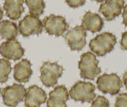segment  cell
Masks as SVG:
<instances>
[{
	"label": "cell",
	"mask_w": 127,
	"mask_h": 107,
	"mask_svg": "<svg viewBox=\"0 0 127 107\" xmlns=\"http://www.w3.org/2000/svg\"><path fill=\"white\" fill-rule=\"evenodd\" d=\"M42 25L46 31L50 35L60 36L69 29V24L64 17L51 14L45 17Z\"/></svg>",
	"instance_id": "52a82bcc"
},
{
	"label": "cell",
	"mask_w": 127,
	"mask_h": 107,
	"mask_svg": "<svg viewBox=\"0 0 127 107\" xmlns=\"http://www.w3.org/2000/svg\"><path fill=\"white\" fill-rule=\"evenodd\" d=\"M40 70V79L44 85L47 87H52L56 85L57 80L62 76L63 73V68L57 62H44Z\"/></svg>",
	"instance_id": "3957f363"
},
{
	"label": "cell",
	"mask_w": 127,
	"mask_h": 107,
	"mask_svg": "<svg viewBox=\"0 0 127 107\" xmlns=\"http://www.w3.org/2000/svg\"><path fill=\"white\" fill-rule=\"evenodd\" d=\"M42 22L36 16L28 14L19 23V31L24 37L32 34H39L42 32Z\"/></svg>",
	"instance_id": "ba28073f"
},
{
	"label": "cell",
	"mask_w": 127,
	"mask_h": 107,
	"mask_svg": "<svg viewBox=\"0 0 127 107\" xmlns=\"http://www.w3.org/2000/svg\"><path fill=\"white\" fill-rule=\"evenodd\" d=\"M98 61L94 53L89 51L83 53L79 62L80 77L84 79H95L101 72V68L98 67Z\"/></svg>",
	"instance_id": "7a4b0ae2"
},
{
	"label": "cell",
	"mask_w": 127,
	"mask_h": 107,
	"mask_svg": "<svg viewBox=\"0 0 127 107\" xmlns=\"http://www.w3.org/2000/svg\"><path fill=\"white\" fill-rule=\"evenodd\" d=\"M24 53V50L16 39L4 41L0 45V54L8 60H18Z\"/></svg>",
	"instance_id": "30bf717a"
},
{
	"label": "cell",
	"mask_w": 127,
	"mask_h": 107,
	"mask_svg": "<svg viewBox=\"0 0 127 107\" xmlns=\"http://www.w3.org/2000/svg\"><path fill=\"white\" fill-rule=\"evenodd\" d=\"M47 99L46 92L37 85H32L26 91L24 97L26 107H39Z\"/></svg>",
	"instance_id": "8fae6325"
},
{
	"label": "cell",
	"mask_w": 127,
	"mask_h": 107,
	"mask_svg": "<svg viewBox=\"0 0 127 107\" xmlns=\"http://www.w3.org/2000/svg\"><path fill=\"white\" fill-rule=\"evenodd\" d=\"M115 107H127V93H120L117 96Z\"/></svg>",
	"instance_id": "44dd1931"
},
{
	"label": "cell",
	"mask_w": 127,
	"mask_h": 107,
	"mask_svg": "<svg viewBox=\"0 0 127 107\" xmlns=\"http://www.w3.org/2000/svg\"><path fill=\"white\" fill-rule=\"evenodd\" d=\"M87 32L81 26H76L69 30L64 38L72 51H80L86 45Z\"/></svg>",
	"instance_id": "9c48e42d"
},
{
	"label": "cell",
	"mask_w": 127,
	"mask_h": 107,
	"mask_svg": "<svg viewBox=\"0 0 127 107\" xmlns=\"http://www.w3.org/2000/svg\"><path fill=\"white\" fill-rule=\"evenodd\" d=\"M96 83L100 92L112 95L118 94L122 87V80L115 73L102 75L97 78Z\"/></svg>",
	"instance_id": "5b68a950"
},
{
	"label": "cell",
	"mask_w": 127,
	"mask_h": 107,
	"mask_svg": "<svg viewBox=\"0 0 127 107\" xmlns=\"http://www.w3.org/2000/svg\"><path fill=\"white\" fill-rule=\"evenodd\" d=\"M26 93V90L23 85L14 83L3 89L1 95L3 103L8 107H15L23 100Z\"/></svg>",
	"instance_id": "8992f818"
},
{
	"label": "cell",
	"mask_w": 127,
	"mask_h": 107,
	"mask_svg": "<svg viewBox=\"0 0 127 107\" xmlns=\"http://www.w3.org/2000/svg\"><path fill=\"white\" fill-rule=\"evenodd\" d=\"M120 45L122 49L127 51V31L122 33V39L120 40Z\"/></svg>",
	"instance_id": "603a6c76"
},
{
	"label": "cell",
	"mask_w": 127,
	"mask_h": 107,
	"mask_svg": "<svg viewBox=\"0 0 127 107\" xmlns=\"http://www.w3.org/2000/svg\"><path fill=\"white\" fill-rule=\"evenodd\" d=\"M124 7V0H106L100 6L99 12L107 21H112L122 13Z\"/></svg>",
	"instance_id": "7c38bea8"
},
{
	"label": "cell",
	"mask_w": 127,
	"mask_h": 107,
	"mask_svg": "<svg viewBox=\"0 0 127 107\" xmlns=\"http://www.w3.org/2000/svg\"><path fill=\"white\" fill-rule=\"evenodd\" d=\"M18 34V27L16 23L9 20L0 22V36L3 38L10 40L15 39Z\"/></svg>",
	"instance_id": "e0dca14e"
},
{
	"label": "cell",
	"mask_w": 127,
	"mask_h": 107,
	"mask_svg": "<svg viewBox=\"0 0 127 107\" xmlns=\"http://www.w3.org/2000/svg\"><path fill=\"white\" fill-rule=\"evenodd\" d=\"M117 43L115 36L112 33L105 32L96 36L90 40L89 47L90 50L99 56H105L114 48Z\"/></svg>",
	"instance_id": "6da1fadb"
},
{
	"label": "cell",
	"mask_w": 127,
	"mask_h": 107,
	"mask_svg": "<svg viewBox=\"0 0 127 107\" xmlns=\"http://www.w3.org/2000/svg\"><path fill=\"white\" fill-rule=\"evenodd\" d=\"M90 107H110L109 102L102 96H98L94 100Z\"/></svg>",
	"instance_id": "ffe728a7"
},
{
	"label": "cell",
	"mask_w": 127,
	"mask_h": 107,
	"mask_svg": "<svg viewBox=\"0 0 127 107\" xmlns=\"http://www.w3.org/2000/svg\"><path fill=\"white\" fill-rule=\"evenodd\" d=\"M3 10H2V9H1V8H0V21H1V19H2V18H3Z\"/></svg>",
	"instance_id": "484cf974"
},
{
	"label": "cell",
	"mask_w": 127,
	"mask_h": 107,
	"mask_svg": "<svg viewBox=\"0 0 127 107\" xmlns=\"http://www.w3.org/2000/svg\"><path fill=\"white\" fill-rule=\"evenodd\" d=\"M24 0H5L4 9L6 14L12 20H17L24 12Z\"/></svg>",
	"instance_id": "2e32d148"
},
{
	"label": "cell",
	"mask_w": 127,
	"mask_h": 107,
	"mask_svg": "<svg viewBox=\"0 0 127 107\" xmlns=\"http://www.w3.org/2000/svg\"><path fill=\"white\" fill-rule=\"evenodd\" d=\"M123 81L125 86L126 87V89L127 90V71H125L123 75Z\"/></svg>",
	"instance_id": "d4e9b609"
},
{
	"label": "cell",
	"mask_w": 127,
	"mask_h": 107,
	"mask_svg": "<svg viewBox=\"0 0 127 107\" xmlns=\"http://www.w3.org/2000/svg\"><path fill=\"white\" fill-rule=\"evenodd\" d=\"M11 71V63L6 59H0V83H4L8 80Z\"/></svg>",
	"instance_id": "d6986e66"
},
{
	"label": "cell",
	"mask_w": 127,
	"mask_h": 107,
	"mask_svg": "<svg viewBox=\"0 0 127 107\" xmlns=\"http://www.w3.org/2000/svg\"><path fill=\"white\" fill-rule=\"evenodd\" d=\"M123 23L127 26V4L123 7Z\"/></svg>",
	"instance_id": "cb8c5ba5"
},
{
	"label": "cell",
	"mask_w": 127,
	"mask_h": 107,
	"mask_svg": "<svg viewBox=\"0 0 127 107\" xmlns=\"http://www.w3.org/2000/svg\"><path fill=\"white\" fill-rule=\"evenodd\" d=\"M94 1H95L97 2H102L103 1H105V0H94Z\"/></svg>",
	"instance_id": "4316f807"
},
{
	"label": "cell",
	"mask_w": 127,
	"mask_h": 107,
	"mask_svg": "<svg viewBox=\"0 0 127 107\" xmlns=\"http://www.w3.org/2000/svg\"><path fill=\"white\" fill-rule=\"evenodd\" d=\"M81 26L85 31L96 33L102 30L103 26V20L97 13L87 11L82 19Z\"/></svg>",
	"instance_id": "5bb4252c"
},
{
	"label": "cell",
	"mask_w": 127,
	"mask_h": 107,
	"mask_svg": "<svg viewBox=\"0 0 127 107\" xmlns=\"http://www.w3.org/2000/svg\"><path fill=\"white\" fill-rule=\"evenodd\" d=\"M69 94L64 85H58L49 93L47 102V107H67L66 102L69 100Z\"/></svg>",
	"instance_id": "4fadbf2b"
},
{
	"label": "cell",
	"mask_w": 127,
	"mask_h": 107,
	"mask_svg": "<svg viewBox=\"0 0 127 107\" xmlns=\"http://www.w3.org/2000/svg\"><path fill=\"white\" fill-rule=\"evenodd\" d=\"M31 63L27 59H23L14 67V78L19 83L28 82L32 74Z\"/></svg>",
	"instance_id": "9a60e30c"
},
{
	"label": "cell",
	"mask_w": 127,
	"mask_h": 107,
	"mask_svg": "<svg viewBox=\"0 0 127 107\" xmlns=\"http://www.w3.org/2000/svg\"><path fill=\"white\" fill-rule=\"evenodd\" d=\"M67 4L71 8H78L85 4V0H65Z\"/></svg>",
	"instance_id": "7402d4cb"
},
{
	"label": "cell",
	"mask_w": 127,
	"mask_h": 107,
	"mask_svg": "<svg viewBox=\"0 0 127 107\" xmlns=\"http://www.w3.org/2000/svg\"><path fill=\"white\" fill-rule=\"evenodd\" d=\"M95 87L90 82L78 81L70 88L69 95L74 100L91 102L95 98Z\"/></svg>",
	"instance_id": "277c9868"
},
{
	"label": "cell",
	"mask_w": 127,
	"mask_h": 107,
	"mask_svg": "<svg viewBox=\"0 0 127 107\" xmlns=\"http://www.w3.org/2000/svg\"><path fill=\"white\" fill-rule=\"evenodd\" d=\"M31 14L39 16L43 13L45 8L44 0H24Z\"/></svg>",
	"instance_id": "ac0fdd59"
},
{
	"label": "cell",
	"mask_w": 127,
	"mask_h": 107,
	"mask_svg": "<svg viewBox=\"0 0 127 107\" xmlns=\"http://www.w3.org/2000/svg\"><path fill=\"white\" fill-rule=\"evenodd\" d=\"M0 93H1V89H0Z\"/></svg>",
	"instance_id": "83f0119b"
}]
</instances>
